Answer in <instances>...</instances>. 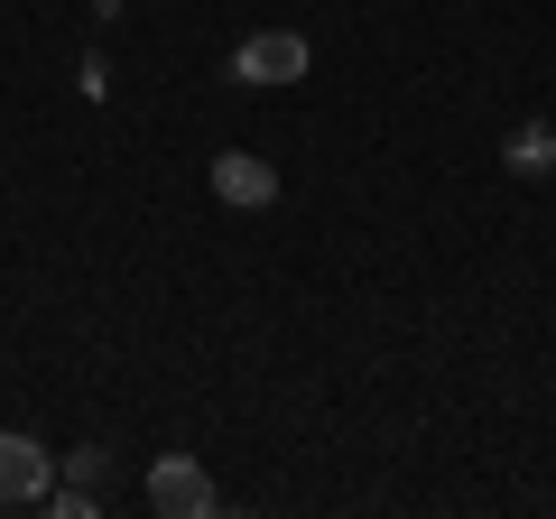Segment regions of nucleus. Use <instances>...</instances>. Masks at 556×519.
Segmentation results:
<instances>
[{
    "mask_svg": "<svg viewBox=\"0 0 556 519\" xmlns=\"http://www.w3.org/2000/svg\"><path fill=\"white\" fill-rule=\"evenodd\" d=\"M306 65H316V47H306L298 28H251V38L232 47V84H251V93H278V84H306Z\"/></svg>",
    "mask_w": 556,
    "mask_h": 519,
    "instance_id": "obj_1",
    "label": "nucleus"
},
{
    "mask_svg": "<svg viewBox=\"0 0 556 519\" xmlns=\"http://www.w3.org/2000/svg\"><path fill=\"white\" fill-rule=\"evenodd\" d=\"M501 167H510V177H556V130L547 121H519L510 149H501Z\"/></svg>",
    "mask_w": 556,
    "mask_h": 519,
    "instance_id": "obj_5",
    "label": "nucleus"
},
{
    "mask_svg": "<svg viewBox=\"0 0 556 519\" xmlns=\"http://www.w3.org/2000/svg\"><path fill=\"white\" fill-rule=\"evenodd\" d=\"M214 473H204V464L195 455H159V464H149V510H159V519H204V510H214Z\"/></svg>",
    "mask_w": 556,
    "mask_h": 519,
    "instance_id": "obj_2",
    "label": "nucleus"
},
{
    "mask_svg": "<svg viewBox=\"0 0 556 519\" xmlns=\"http://www.w3.org/2000/svg\"><path fill=\"white\" fill-rule=\"evenodd\" d=\"M214 195L232 204V214H260V204H278V167L251 159V149H223L214 159Z\"/></svg>",
    "mask_w": 556,
    "mask_h": 519,
    "instance_id": "obj_4",
    "label": "nucleus"
},
{
    "mask_svg": "<svg viewBox=\"0 0 556 519\" xmlns=\"http://www.w3.org/2000/svg\"><path fill=\"white\" fill-rule=\"evenodd\" d=\"M47 482H56V455H47L38 436H0V501H10V510L47 501Z\"/></svg>",
    "mask_w": 556,
    "mask_h": 519,
    "instance_id": "obj_3",
    "label": "nucleus"
},
{
    "mask_svg": "<svg viewBox=\"0 0 556 519\" xmlns=\"http://www.w3.org/2000/svg\"><path fill=\"white\" fill-rule=\"evenodd\" d=\"M102 473H112V464H102V445H84V455H65V492L102 501Z\"/></svg>",
    "mask_w": 556,
    "mask_h": 519,
    "instance_id": "obj_6",
    "label": "nucleus"
}]
</instances>
